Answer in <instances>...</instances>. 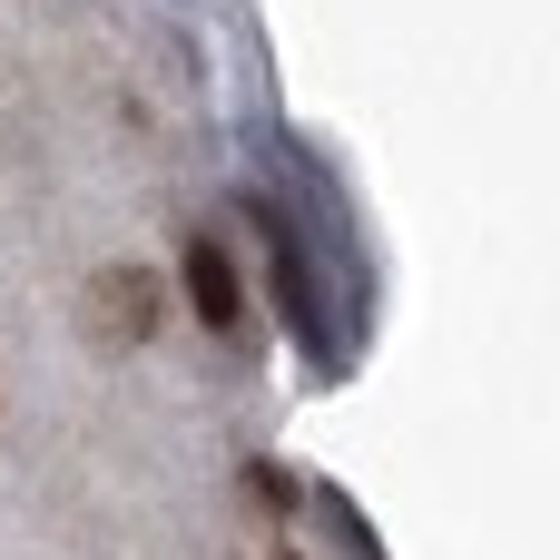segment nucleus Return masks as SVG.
Masks as SVG:
<instances>
[{"instance_id": "obj_1", "label": "nucleus", "mask_w": 560, "mask_h": 560, "mask_svg": "<svg viewBox=\"0 0 560 560\" xmlns=\"http://www.w3.org/2000/svg\"><path fill=\"white\" fill-rule=\"evenodd\" d=\"M158 315H167L158 266H98V276H89V295H79V325H89V345H98V354H138V345L158 335Z\"/></svg>"}, {"instance_id": "obj_2", "label": "nucleus", "mask_w": 560, "mask_h": 560, "mask_svg": "<svg viewBox=\"0 0 560 560\" xmlns=\"http://www.w3.org/2000/svg\"><path fill=\"white\" fill-rule=\"evenodd\" d=\"M187 305H197L207 335H236L246 325V285H236V256L217 236H187Z\"/></svg>"}, {"instance_id": "obj_3", "label": "nucleus", "mask_w": 560, "mask_h": 560, "mask_svg": "<svg viewBox=\"0 0 560 560\" xmlns=\"http://www.w3.org/2000/svg\"><path fill=\"white\" fill-rule=\"evenodd\" d=\"M246 492H256V502H266V512H295V482H285V472H276V463H246Z\"/></svg>"}, {"instance_id": "obj_4", "label": "nucleus", "mask_w": 560, "mask_h": 560, "mask_svg": "<svg viewBox=\"0 0 560 560\" xmlns=\"http://www.w3.org/2000/svg\"><path fill=\"white\" fill-rule=\"evenodd\" d=\"M276 560H295V551H276Z\"/></svg>"}]
</instances>
